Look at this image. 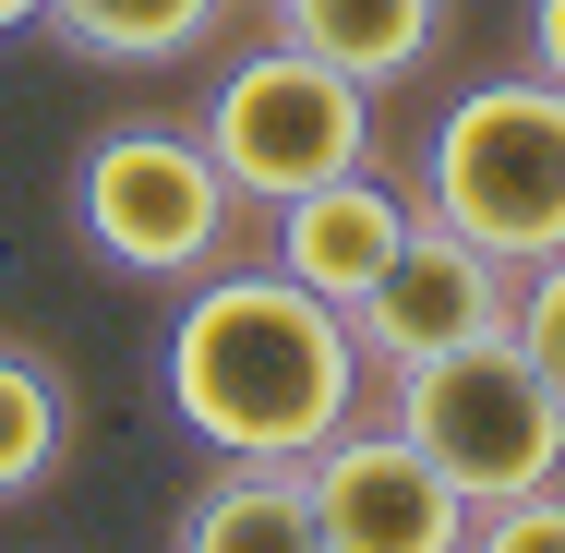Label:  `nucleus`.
Instances as JSON below:
<instances>
[{
    "label": "nucleus",
    "instance_id": "10",
    "mask_svg": "<svg viewBox=\"0 0 565 553\" xmlns=\"http://www.w3.org/2000/svg\"><path fill=\"white\" fill-rule=\"evenodd\" d=\"M181 553H326L301 457H228L217 481L181 506Z\"/></svg>",
    "mask_w": 565,
    "mask_h": 553
},
{
    "label": "nucleus",
    "instance_id": "6",
    "mask_svg": "<svg viewBox=\"0 0 565 553\" xmlns=\"http://www.w3.org/2000/svg\"><path fill=\"white\" fill-rule=\"evenodd\" d=\"M505 313H518V265H493L481 241L409 217V241H397V253L373 265V289L349 301V337H361L373 373H409V361H446L469 337H505Z\"/></svg>",
    "mask_w": 565,
    "mask_h": 553
},
{
    "label": "nucleus",
    "instance_id": "2",
    "mask_svg": "<svg viewBox=\"0 0 565 553\" xmlns=\"http://www.w3.org/2000/svg\"><path fill=\"white\" fill-rule=\"evenodd\" d=\"M422 217L481 241L493 265H554L565 253V85H542V73L469 85L422 145Z\"/></svg>",
    "mask_w": 565,
    "mask_h": 553
},
{
    "label": "nucleus",
    "instance_id": "8",
    "mask_svg": "<svg viewBox=\"0 0 565 553\" xmlns=\"http://www.w3.org/2000/svg\"><path fill=\"white\" fill-rule=\"evenodd\" d=\"M409 217H422V205H397L373 169H338V181H313V193L277 205V253H265V265H289L313 301H338V313H349V301L373 289V265L409 241Z\"/></svg>",
    "mask_w": 565,
    "mask_h": 553
},
{
    "label": "nucleus",
    "instance_id": "7",
    "mask_svg": "<svg viewBox=\"0 0 565 553\" xmlns=\"http://www.w3.org/2000/svg\"><path fill=\"white\" fill-rule=\"evenodd\" d=\"M301 481H313L326 553H469V493L397 422H349L338 445L301 457Z\"/></svg>",
    "mask_w": 565,
    "mask_h": 553
},
{
    "label": "nucleus",
    "instance_id": "15",
    "mask_svg": "<svg viewBox=\"0 0 565 553\" xmlns=\"http://www.w3.org/2000/svg\"><path fill=\"white\" fill-rule=\"evenodd\" d=\"M530 73L565 85V0H530Z\"/></svg>",
    "mask_w": 565,
    "mask_h": 553
},
{
    "label": "nucleus",
    "instance_id": "11",
    "mask_svg": "<svg viewBox=\"0 0 565 553\" xmlns=\"http://www.w3.org/2000/svg\"><path fill=\"white\" fill-rule=\"evenodd\" d=\"M217 12L228 0H49L36 24L85 61H181V49L217 36Z\"/></svg>",
    "mask_w": 565,
    "mask_h": 553
},
{
    "label": "nucleus",
    "instance_id": "3",
    "mask_svg": "<svg viewBox=\"0 0 565 553\" xmlns=\"http://www.w3.org/2000/svg\"><path fill=\"white\" fill-rule=\"evenodd\" d=\"M73 228L109 277H217L228 265V228H241V193L228 169L205 157V132L181 120H109L85 157H73Z\"/></svg>",
    "mask_w": 565,
    "mask_h": 553
},
{
    "label": "nucleus",
    "instance_id": "16",
    "mask_svg": "<svg viewBox=\"0 0 565 553\" xmlns=\"http://www.w3.org/2000/svg\"><path fill=\"white\" fill-rule=\"evenodd\" d=\"M36 12H49V0H0V36H24V24H36Z\"/></svg>",
    "mask_w": 565,
    "mask_h": 553
},
{
    "label": "nucleus",
    "instance_id": "1",
    "mask_svg": "<svg viewBox=\"0 0 565 553\" xmlns=\"http://www.w3.org/2000/svg\"><path fill=\"white\" fill-rule=\"evenodd\" d=\"M169 410L217 457H313L361 422V337L338 301H313L289 265H217L193 277L169 326Z\"/></svg>",
    "mask_w": 565,
    "mask_h": 553
},
{
    "label": "nucleus",
    "instance_id": "4",
    "mask_svg": "<svg viewBox=\"0 0 565 553\" xmlns=\"http://www.w3.org/2000/svg\"><path fill=\"white\" fill-rule=\"evenodd\" d=\"M385 385H397V434L469 493V518L565 481V397L542 385V361H530L518 337H469V349L409 361V373H385Z\"/></svg>",
    "mask_w": 565,
    "mask_h": 553
},
{
    "label": "nucleus",
    "instance_id": "13",
    "mask_svg": "<svg viewBox=\"0 0 565 553\" xmlns=\"http://www.w3.org/2000/svg\"><path fill=\"white\" fill-rule=\"evenodd\" d=\"M505 337H518V349L542 361V385L565 397V253H554V265H530V277H518V313H505Z\"/></svg>",
    "mask_w": 565,
    "mask_h": 553
},
{
    "label": "nucleus",
    "instance_id": "14",
    "mask_svg": "<svg viewBox=\"0 0 565 553\" xmlns=\"http://www.w3.org/2000/svg\"><path fill=\"white\" fill-rule=\"evenodd\" d=\"M469 553H565V481L518 493V506H481L469 518Z\"/></svg>",
    "mask_w": 565,
    "mask_h": 553
},
{
    "label": "nucleus",
    "instance_id": "5",
    "mask_svg": "<svg viewBox=\"0 0 565 553\" xmlns=\"http://www.w3.org/2000/svg\"><path fill=\"white\" fill-rule=\"evenodd\" d=\"M205 157L228 169V193L241 205H289V193H313V181H338V169H361L373 157V97L349 85V73H326L313 49H241L217 73V97H205Z\"/></svg>",
    "mask_w": 565,
    "mask_h": 553
},
{
    "label": "nucleus",
    "instance_id": "9",
    "mask_svg": "<svg viewBox=\"0 0 565 553\" xmlns=\"http://www.w3.org/2000/svg\"><path fill=\"white\" fill-rule=\"evenodd\" d=\"M289 49H313L326 73H349L361 97L409 85L434 49H446V0H265Z\"/></svg>",
    "mask_w": 565,
    "mask_h": 553
},
{
    "label": "nucleus",
    "instance_id": "12",
    "mask_svg": "<svg viewBox=\"0 0 565 553\" xmlns=\"http://www.w3.org/2000/svg\"><path fill=\"white\" fill-rule=\"evenodd\" d=\"M61 445H73V397H61V373H49L36 349L0 337V506L36 493V481L61 469Z\"/></svg>",
    "mask_w": 565,
    "mask_h": 553
}]
</instances>
